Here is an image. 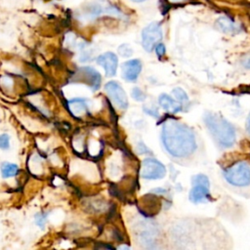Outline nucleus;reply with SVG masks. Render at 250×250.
Listing matches in <instances>:
<instances>
[{"label": "nucleus", "mask_w": 250, "mask_h": 250, "mask_svg": "<svg viewBox=\"0 0 250 250\" xmlns=\"http://www.w3.org/2000/svg\"><path fill=\"white\" fill-rule=\"evenodd\" d=\"M173 94H174L175 98L179 101V103L181 104L182 108H188V105H189L188 97L182 88L177 87V88L173 89Z\"/></svg>", "instance_id": "obj_15"}, {"label": "nucleus", "mask_w": 250, "mask_h": 250, "mask_svg": "<svg viewBox=\"0 0 250 250\" xmlns=\"http://www.w3.org/2000/svg\"><path fill=\"white\" fill-rule=\"evenodd\" d=\"M215 25L220 31H222L224 33H229V34L237 33L240 30L239 25L236 22H234L232 20H230L229 18H227V17L219 18L216 21Z\"/></svg>", "instance_id": "obj_12"}, {"label": "nucleus", "mask_w": 250, "mask_h": 250, "mask_svg": "<svg viewBox=\"0 0 250 250\" xmlns=\"http://www.w3.org/2000/svg\"><path fill=\"white\" fill-rule=\"evenodd\" d=\"M97 62H98V64H100L104 67L105 75L107 77H111V76L115 75L116 69H117V64H118V59L114 53L106 52V53L100 55L97 58Z\"/></svg>", "instance_id": "obj_9"}, {"label": "nucleus", "mask_w": 250, "mask_h": 250, "mask_svg": "<svg viewBox=\"0 0 250 250\" xmlns=\"http://www.w3.org/2000/svg\"><path fill=\"white\" fill-rule=\"evenodd\" d=\"M228 183L235 187H246L250 184V166L244 161H238L224 171Z\"/></svg>", "instance_id": "obj_4"}, {"label": "nucleus", "mask_w": 250, "mask_h": 250, "mask_svg": "<svg viewBox=\"0 0 250 250\" xmlns=\"http://www.w3.org/2000/svg\"><path fill=\"white\" fill-rule=\"evenodd\" d=\"M141 176L146 180L161 179L166 174L165 166L154 158H146L141 165Z\"/></svg>", "instance_id": "obj_7"}, {"label": "nucleus", "mask_w": 250, "mask_h": 250, "mask_svg": "<svg viewBox=\"0 0 250 250\" xmlns=\"http://www.w3.org/2000/svg\"><path fill=\"white\" fill-rule=\"evenodd\" d=\"M203 118L209 132L221 146L229 147L234 144V128L226 118L214 112H206Z\"/></svg>", "instance_id": "obj_2"}, {"label": "nucleus", "mask_w": 250, "mask_h": 250, "mask_svg": "<svg viewBox=\"0 0 250 250\" xmlns=\"http://www.w3.org/2000/svg\"><path fill=\"white\" fill-rule=\"evenodd\" d=\"M161 140L166 150L174 157H186L196 148L193 132L174 118L167 119L162 126Z\"/></svg>", "instance_id": "obj_1"}, {"label": "nucleus", "mask_w": 250, "mask_h": 250, "mask_svg": "<svg viewBox=\"0 0 250 250\" xmlns=\"http://www.w3.org/2000/svg\"><path fill=\"white\" fill-rule=\"evenodd\" d=\"M19 172V167L15 163H10V162H4L1 165V175L3 178H11L15 177Z\"/></svg>", "instance_id": "obj_14"}, {"label": "nucleus", "mask_w": 250, "mask_h": 250, "mask_svg": "<svg viewBox=\"0 0 250 250\" xmlns=\"http://www.w3.org/2000/svg\"><path fill=\"white\" fill-rule=\"evenodd\" d=\"M158 102H159V104L164 109H166L167 111L172 112V113H176L183 109L181 104L179 102H176L174 99H172L167 94H161L158 98Z\"/></svg>", "instance_id": "obj_13"}, {"label": "nucleus", "mask_w": 250, "mask_h": 250, "mask_svg": "<svg viewBox=\"0 0 250 250\" xmlns=\"http://www.w3.org/2000/svg\"><path fill=\"white\" fill-rule=\"evenodd\" d=\"M10 147V137L8 134H1L0 135V148L1 149H8Z\"/></svg>", "instance_id": "obj_19"}, {"label": "nucleus", "mask_w": 250, "mask_h": 250, "mask_svg": "<svg viewBox=\"0 0 250 250\" xmlns=\"http://www.w3.org/2000/svg\"><path fill=\"white\" fill-rule=\"evenodd\" d=\"M104 90L106 91L111 101L119 108L126 109L128 107L129 103H128L126 93L116 81H108L104 86Z\"/></svg>", "instance_id": "obj_8"}, {"label": "nucleus", "mask_w": 250, "mask_h": 250, "mask_svg": "<svg viewBox=\"0 0 250 250\" xmlns=\"http://www.w3.org/2000/svg\"><path fill=\"white\" fill-rule=\"evenodd\" d=\"M144 111H146L147 114L149 115H152V116H155V117H158V111L157 109L153 108L152 110L150 108H147V107H144Z\"/></svg>", "instance_id": "obj_21"}, {"label": "nucleus", "mask_w": 250, "mask_h": 250, "mask_svg": "<svg viewBox=\"0 0 250 250\" xmlns=\"http://www.w3.org/2000/svg\"><path fill=\"white\" fill-rule=\"evenodd\" d=\"M246 130H247V132H248L249 135H250V113H249L248 118H247V121H246Z\"/></svg>", "instance_id": "obj_23"}, {"label": "nucleus", "mask_w": 250, "mask_h": 250, "mask_svg": "<svg viewBox=\"0 0 250 250\" xmlns=\"http://www.w3.org/2000/svg\"><path fill=\"white\" fill-rule=\"evenodd\" d=\"M132 2H135V3H143L145 1H147V0H131Z\"/></svg>", "instance_id": "obj_25"}, {"label": "nucleus", "mask_w": 250, "mask_h": 250, "mask_svg": "<svg viewBox=\"0 0 250 250\" xmlns=\"http://www.w3.org/2000/svg\"><path fill=\"white\" fill-rule=\"evenodd\" d=\"M151 192H158V193H165L166 192V190L165 189H162V188H155V189H153Z\"/></svg>", "instance_id": "obj_24"}, {"label": "nucleus", "mask_w": 250, "mask_h": 250, "mask_svg": "<svg viewBox=\"0 0 250 250\" xmlns=\"http://www.w3.org/2000/svg\"><path fill=\"white\" fill-rule=\"evenodd\" d=\"M155 48V52H156V55L159 57V58H161V57H163L164 55H165V53H166V48H165V45L164 44H162V43H158V44H156V46L154 47Z\"/></svg>", "instance_id": "obj_20"}, {"label": "nucleus", "mask_w": 250, "mask_h": 250, "mask_svg": "<svg viewBox=\"0 0 250 250\" xmlns=\"http://www.w3.org/2000/svg\"><path fill=\"white\" fill-rule=\"evenodd\" d=\"M243 65L246 67V68H249L250 69V56H248L245 61L243 62Z\"/></svg>", "instance_id": "obj_22"}, {"label": "nucleus", "mask_w": 250, "mask_h": 250, "mask_svg": "<svg viewBox=\"0 0 250 250\" xmlns=\"http://www.w3.org/2000/svg\"><path fill=\"white\" fill-rule=\"evenodd\" d=\"M48 213H39L35 216V223L37 226H39L41 229L45 227V224L47 222Z\"/></svg>", "instance_id": "obj_18"}, {"label": "nucleus", "mask_w": 250, "mask_h": 250, "mask_svg": "<svg viewBox=\"0 0 250 250\" xmlns=\"http://www.w3.org/2000/svg\"><path fill=\"white\" fill-rule=\"evenodd\" d=\"M78 74L80 75L81 78H84L83 81L86 84H88L93 91H96L100 88L102 77H101V74L95 68L91 66L81 67L78 70Z\"/></svg>", "instance_id": "obj_11"}, {"label": "nucleus", "mask_w": 250, "mask_h": 250, "mask_svg": "<svg viewBox=\"0 0 250 250\" xmlns=\"http://www.w3.org/2000/svg\"><path fill=\"white\" fill-rule=\"evenodd\" d=\"M118 53L122 56V57H130L133 54V50L130 47V45L128 44H122L119 46L118 48Z\"/></svg>", "instance_id": "obj_16"}, {"label": "nucleus", "mask_w": 250, "mask_h": 250, "mask_svg": "<svg viewBox=\"0 0 250 250\" xmlns=\"http://www.w3.org/2000/svg\"><path fill=\"white\" fill-rule=\"evenodd\" d=\"M192 188L189 191V200L193 203H199L207 200L210 196L209 180L204 174L194 175L191 179Z\"/></svg>", "instance_id": "obj_5"}, {"label": "nucleus", "mask_w": 250, "mask_h": 250, "mask_svg": "<svg viewBox=\"0 0 250 250\" xmlns=\"http://www.w3.org/2000/svg\"><path fill=\"white\" fill-rule=\"evenodd\" d=\"M161 25L156 22H150L142 31V45L146 52H151L153 48L162 39Z\"/></svg>", "instance_id": "obj_6"}, {"label": "nucleus", "mask_w": 250, "mask_h": 250, "mask_svg": "<svg viewBox=\"0 0 250 250\" xmlns=\"http://www.w3.org/2000/svg\"><path fill=\"white\" fill-rule=\"evenodd\" d=\"M105 15L116 18H124L123 12L116 5L106 0H98L89 4L82 13L83 18L87 20H93Z\"/></svg>", "instance_id": "obj_3"}, {"label": "nucleus", "mask_w": 250, "mask_h": 250, "mask_svg": "<svg viewBox=\"0 0 250 250\" xmlns=\"http://www.w3.org/2000/svg\"><path fill=\"white\" fill-rule=\"evenodd\" d=\"M131 94H132L133 99L136 100V101H138V102H143V101L146 100V95H145L144 92H143L140 88H138V87L133 88Z\"/></svg>", "instance_id": "obj_17"}, {"label": "nucleus", "mask_w": 250, "mask_h": 250, "mask_svg": "<svg viewBox=\"0 0 250 250\" xmlns=\"http://www.w3.org/2000/svg\"><path fill=\"white\" fill-rule=\"evenodd\" d=\"M142 70V62L140 60H130L121 65L122 77L129 82H134L137 80L140 72Z\"/></svg>", "instance_id": "obj_10"}, {"label": "nucleus", "mask_w": 250, "mask_h": 250, "mask_svg": "<svg viewBox=\"0 0 250 250\" xmlns=\"http://www.w3.org/2000/svg\"><path fill=\"white\" fill-rule=\"evenodd\" d=\"M170 1H172V2H180L182 0H170Z\"/></svg>", "instance_id": "obj_26"}]
</instances>
